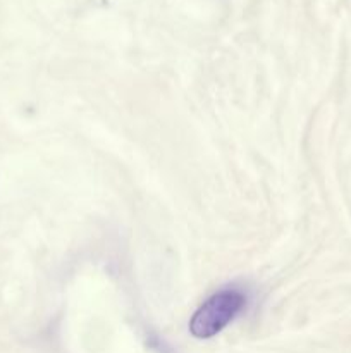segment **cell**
Instances as JSON below:
<instances>
[{
	"mask_svg": "<svg viewBox=\"0 0 351 353\" xmlns=\"http://www.w3.org/2000/svg\"><path fill=\"white\" fill-rule=\"evenodd\" d=\"M244 303L246 296L237 290H224L215 293L191 317L189 331L198 340L215 336L243 310Z\"/></svg>",
	"mask_w": 351,
	"mask_h": 353,
	"instance_id": "1",
	"label": "cell"
}]
</instances>
